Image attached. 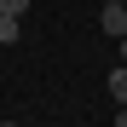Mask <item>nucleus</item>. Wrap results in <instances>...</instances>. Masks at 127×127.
Masks as SVG:
<instances>
[{
  "mask_svg": "<svg viewBox=\"0 0 127 127\" xmlns=\"http://www.w3.org/2000/svg\"><path fill=\"white\" fill-rule=\"evenodd\" d=\"M104 87H110V98H116V104H127V64H116V69H110V81H104Z\"/></svg>",
  "mask_w": 127,
  "mask_h": 127,
  "instance_id": "f03ea898",
  "label": "nucleus"
},
{
  "mask_svg": "<svg viewBox=\"0 0 127 127\" xmlns=\"http://www.w3.org/2000/svg\"><path fill=\"white\" fill-rule=\"evenodd\" d=\"M98 29L110 35V40L127 35V0H104V6H98Z\"/></svg>",
  "mask_w": 127,
  "mask_h": 127,
  "instance_id": "f257e3e1",
  "label": "nucleus"
},
{
  "mask_svg": "<svg viewBox=\"0 0 127 127\" xmlns=\"http://www.w3.org/2000/svg\"><path fill=\"white\" fill-rule=\"evenodd\" d=\"M121 64H127V35H121Z\"/></svg>",
  "mask_w": 127,
  "mask_h": 127,
  "instance_id": "39448f33",
  "label": "nucleus"
},
{
  "mask_svg": "<svg viewBox=\"0 0 127 127\" xmlns=\"http://www.w3.org/2000/svg\"><path fill=\"white\" fill-rule=\"evenodd\" d=\"M17 40H23V23L17 17H0V46H17Z\"/></svg>",
  "mask_w": 127,
  "mask_h": 127,
  "instance_id": "7ed1b4c3",
  "label": "nucleus"
},
{
  "mask_svg": "<svg viewBox=\"0 0 127 127\" xmlns=\"http://www.w3.org/2000/svg\"><path fill=\"white\" fill-rule=\"evenodd\" d=\"M29 12V0H0V17H23Z\"/></svg>",
  "mask_w": 127,
  "mask_h": 127,
  "instance_id": "20e7f679",
  "label": "nucleus"
}]
</instances>
